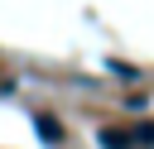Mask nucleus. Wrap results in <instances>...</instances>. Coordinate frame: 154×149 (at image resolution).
<instances>
[{
  "label": "nucleus",
  "instance_id": "2",
  "mask_svg": "<svg viewBox=\"0 0 154 149\" xmlns=\"http://www.w3.org/2000/svg\"><path fill=\"white\" fill-rule=\"evenodd\" d=\"M135 139L125 135V130H101V149H130Z\"/></svg>",
  "mask_w": 154,
  "mask_h": 149
},
{
  "label": "nucleus",
  "instance_id": "1",
  "mask_svg": "<svg viewBox=\"0 0 154 149\" xmlns=\"http://www.w3.org/2000/svg\"><path fill=\"white\" fill-rule=\"evenodd\" d=\"M34 125H38V135H43L48 144H58V139H63V125H58L53 115H34Z\"/></svg>",
  "mask_w": 154,
  "mask_h": 149
},
{
  "label": "nucleus",
  "instance_id": "3",
  "mask_svg": "<svg viewBox=\"0 0 154 149\" xmlns=\"http://www.w3.org/2000/svg\"><path fill=\"white\" fill-rule=\"evenodd\" d=\"M130 139H135V144H154V125H140V130H135Z\"/></svg>",
  "mask_w": 154,
  "mask_h": 149
}]
</instances>
